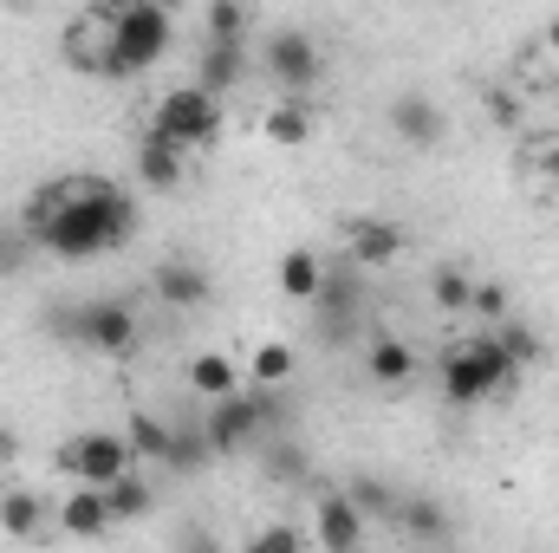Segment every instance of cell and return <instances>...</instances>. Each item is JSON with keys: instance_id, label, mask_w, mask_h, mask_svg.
<instances>
[{"instance_id": "1", "label": "cell", "mask_w": 559, "mask_h": 553, "mask_svg": "<svg viewBox=\"0 0 559 553\" xmlns=\"http://www.w3.org/2000/svg\"><path fill=\"white\" fill-rule=\"evenodd\" d=\"M26 235L52 261H98L138 235V196L111 176H59L26 202Z\"/></svg>"}, {"instance_id": "2", "label": "cell", "mask_w": 559, "mask_h": 553, "mask_svg": "<svg viewBox=\"0 0 559 553\" xmlns=\"http://www.w3.org/2000/svg\"><path fill=\"white\" fill-rule=\"evenodd\" d=\"M92 13L105 26V72L98 79H138L176 46V13L156 0H98Z\"/></svg>"}, {"instance_id": "3", "label": "cell", "mask_w": 559, "mask_h": 553, "mask_svg": "<svg viewBox=\"0 0 559 553\" xmlns=\"http://www.w3.org/2000/svg\"><path fill=\"white\" fill-rule=\"evenodd\" d=\"M46 332L66 339V345H85L98 358H138L143 345V319L131 299H79V306H52L46 313Z\"/></svg>"}, {"instance_id": "4", "label": "cell", "mask_w": 559, "mask_h": 553, "mask_svg": "<svg viewBox=\"0 0 559 553\" xmlns=\"http://www.w3.org/2000/svg\"><path fill=\"white\" fill-rule=\"evenodd\" d=\"M514 385H521V365L501 352L495 326L475 332V339H462V345L442 358V404H455V411H475V404H488V398H501V391H514Z\"/></svg>"}, {"instance_id": "5", "label": "cell", "mask_w": 559, "mask_h": 553, "mask_svg": "<svg viewBox=\"0 0 559 553\" xmlns=\"http://www.w3.org/2000/svg\"><path fill=\"white\" fill-rule=\"evenodd\" d=\"M143 138H163V143H176V150H202V143L222 138V98L202 92V85H176V92L156 98Z\"/></svg>"}, {"instance_id": "6", "label": "cell", "mask_w": 559, "mask_h": 553, "mask_svg": "<svg viewBox=\"0 0 559 553\" xmlns=\"http://www.w3.org/2000/svg\"><path fill=\"white\" fill-rule=\"evenodd\" d=\"M124 469H138V449H131L124 430H85V436L59 443V475H72V482L105 489V482H118Z\"/></svg>"}, {"instance_id": "7", "label": "cell", "mask_w": 559, "mask_h": 553, "mask_svg": "<svg viewBox=\"0 0 559 553\" xmlns=\"http://www.w3.org/2000/svg\"><path fill=\"white\" fill-rule=\"evenodd\" d=\"M261 66H267V79H274L286 98H306L319 85V72H325V52H319V39L306 26H280V33H267Z\"/></svg>"}, {"instance_id": "8", "label": "cell", "mask_w": 559, "mask_h": 553, "mask_svg": "<svg viewBox=\"0 0 559 553\" xmlns=\"http://www.w3.org/2000/svg\"><path fill=\"white\" fill-rule=\"evenodd\" d=\"M365 534H371V521H365V508H358L345 489H325V495L312 502V548L352 553V548H365Z\"/></svg>"}, {"instance_id": "9", "label": "cell", "mask_w": 559, "mask_h": 553, "mask_svg": "<svg viewBox=\"0 0 559 553\" xmlns=\"http://www.w3.org/2000/svg\"><path fill=\"white\" fill-rule=\"evenodd\" d=\"M150 293H156L169 313H202V306H209V293H215V280H209V268H202V261H189V255H169V261H156Z\"/></svg>"}, {"instance_id": "10", "label": "cell", "mask_w": 559, "mask_h": 553, "mask_svg": "<svg viewBox=\"0 0 559 553\" xmlns=\"http://www.w3.org/2000/svg\"><path fill=\"white\" fill-rule=\"evenodd\" d=\"M391 138L404 143V150H436V143L449 138V118H442V105L429 92H397L391 98Z\"/></svg>"}, {"instance_id": "11", "label": "cell", "mask_w": 559, "mask_h": 553, "mask_svg": "<svg viewBox=\"0 0 559 553\" xmlns=\"http://www.w3.org/2000/svg\"><path fill=\"white\" fill-rule=\"evenodd\" d=\"M345 255H358L365 268H391L404 255V228L384 215H352L345 222Z\"/></svg>"}, {"instance_id": "12", "label": "cell", "mask_w": 559, "mask_h": 553, "mask_svg": "<svg viewBox=\"0 0 559 553\" xmlns=\"http://www.w3.org/2000/svg\"><path fill=\"white\" fill-rule=\"evenodd\" d=\"M365 378L384 385V391L411 385V378H417V345L397 339V332H371V339H365Z\"/></svg>"}, {"instance_id": "13", "label": "cell", "mask_w": 559, "mask_h": 553, "mask_svg": "<svg viewBox=\"0 0 559 553\" xmlns=\"http://www.w3.org/2000/svg\"><path fill=\"white\" fill-rule=\"evenodd\" d=\"M312 306H371V268L358 261V255H332L325 261V274H319V293H312Z\"/></svg>"}, {"instance_id": "14", "label": "cell", "mask_w": 559, "mask_h": 553, "mask_svg": "<svg viewBox=\"0 0 559 553\" xmlns=\"http://www.w3.org/2000/svg\"><path fill=\"white\" fill-rule=\"evenodd\" d=\"M241 79H248V39H209L202 59H195V85L222 98V92H235Z\"/></svg>"}, {"instance_id": "15", "label": "cell", "mask_w": 559, "mask_h": 553, "mask_svg": "<svg viewBox=\"0 0 559 553\" xmlns=\"http://www.w3.org/2000/svg\"><path fill=\"white\" fill-rule=\"evenodd\" d=\"M59 528H66L72 541H98V534H111V502H105V489L72 482V495L59 502Z\"/></svg>"}, {"instance_id": "16", "label": "cell", "mask_w": 559, "mask_h": 553, "mask_svg": "<svg viewBox=\"0 0 559 553\" xmlns=\"http://www.w3.org/2000/svg\"><path fill=\"white\" fill-rule=\"evenodd\" d=\"M138 183L156 189V196H176V189L189 183V156L163 138H138Z\"/></svg>"}, {"instance_id": "17", "label": "cell", "mask_w": 559, "mask_h": 553, "mask_svg": "<svg viewBox=\"0 0 559 553\" xmlns=\"http://www.w3.org/2000/svg\"><path fill=\"white\" fill-rule=\"evenodd\" d=\"M209 462H215V443H209L202 416H189V423H169V449H163V469H176V475H202Z\"/></svg>"}, {"instance_id": "18", "label": "cell", "mask_w": 559, "mask_h": 553, "mask_svg": "<svg viewBox=\"0 0 559 553\" xmlns=\"http://www.w3.org/2000/svg\"><path fill=\"white\" fill-rule=\"evenodd\" d=\"M182 378H189V391H195L202 404H209V398H228V391H241V365H235L228 352H195Z\"/></svg>"}, {"instance_id": "19", "label": "cell", "mask_w": 559, "mask_h": 553, "mask_svg": "<svg viewBox=\"0 0 559 553\" xmlns=\"http://www.w3.org/2000/svg\"><path fill=\"white\" fill-rule=\"evenodd\" d=\"M397 528H404L411 541H455L449 508H442V502H429V495H404V502H397Z\"/></svg>"}, {"instance_id": "20", "label": "cell", "mask_w": 559, "mask_h": 553, "mask_svg": "<svg viewBox=\"0 0 559 553\" xmlns=\"http://www.w3.org/2000/svg\"><path fill=\"white\" fill-rule=\"evenodd\" d=\"M261 475L280 482V489H299V482L312 475V456H306L293 436H280V430H274V436H267V449H261Z\"/></svg>"}, {"instance_id": "21", "label": "cell", "mask_w": 559, "mask_h": 553, "mask_svg": "<svg viewBox=\"0 0 559 553\" xmlns=\"http://www.w3.org/2000/svg\"><path fill=\"white\" fill-rule=\"evenodd\" d=\"M319 274H325V261H319L312 248H286V255H280V268H274L280 293H286V299H299V306H312V293H319Z\"/></svg>"}, {"instance_id": "22", "label": "cell", "mask_w": 559, "mask_h": 553, "mask_svg": "<svg viewBox=\"0 0 559 553\" xmlns=\"http://www.w3.org/2000/svg\"><path fill=\"white\" fill-rule=\"evenodd\" d=\"M39 528H46V495H33V489H7V495H0V534L33 541Z\"/></svg>"}, {"instance_id": "23", "label": "cell", "mask_w": 559, "mask_h": 553, "mask_svg": "<svg viewBox=\"0 0 559 553\" xmlns=\"http://www.w3.org/2000/svg\"><path fill=\"white\" fill-rule=\"evenodd\" d=\"M365 326H371V306H319V339L332 345V352H352L358 339H365Z\"/></svg>"}, {"instance_id": "24", "label": "cell", "mask_w": 559, "mask_h": 553, "mask_svg": "<svg viewBox=\"0 0 559 553\" xmlns=\"http://www.w3.org/2000/svg\"><path fill=\"white\" fill-rule=\"evenodd\" d=\"M105 502H111V521H143L156 508V489L143 482L138 469H124L118 482H105Z\"/></svg>"}, {"instance_id": "25", "label": "cell", "mask_w": 559, "mask_h": 553, "mask_svg": "<svg viewBox=\"0 0 559 553\" xmlns=\"http://www.w3.org/2000/svg\"><path fill=\"white\" fill-rule=\"evenodd\" d=\"M345 495L365 508V521H397V502H404V495H397L391 482H378V475H352Z\"/></svg>"}, {"instance_id": "26", "label": "cell", "mask_w": 559, "mask_h": 553, "mask_svg": "<svg viewBox=\"0 0 559 553\" xmlns=\"http://www.w3.org/2000/svg\"><path fill=\"white\" fill-rule=\"evenodd\" d=\"M124 436H131L138 462H163V449H169V423H163V416H150V411H131Z\"/></svg>"}, {"instance_id": "27", "label": "cell", "mask_w": 559, "mask_h": 553, "mask_svg": "<svg viewBox=\"0 0 559 553\" xmlns=\"http://www.w3.org/2000/svg\"><path fill=\"white\" fill-rule=\"evenodd\" d=\"M495 339H501V352H508V358H514L521 372L547 358V345H540V332H534V326H521V319H501V326H495Z\"/></svg>"}, {"instance_id": "28", "label": "cell", "mask_w": 559, "mask_h": 553, "mask_svg": "<svg viewBox=\"0 0 559 553\" xmlns=\"http://www.w3.org/2000/svg\"><path fill=\"white\" fill-rule=\"evenodd\" d=\"M248 378L254 385H267V391H286V378H293V345H254V365H248Z\"/></svg>"}, {"instance_id": "29", "label": "cell", "mask_w": 559, "mask_h": 553, "mask_svg": "<svg viewBox=\"0 0 559 553\" xmlns=\"http://www.w3.org/2000/svg\"><path fill=\"white\" fill-rule=\"evenodd\" d=\"M267 138L274 143H306L312 138V111H306L299 98H280L274 111H267Z\"/></svg>"}, {"instance_id": "30", "label": "cell", "mask_w": 559, "mask_h": 553, "mask_svg": "<svg viewBox=\"0 0 559 553\" xmlns=\"http://www.w3.org/2000/svg\"><path fill=\"white\" fill-rule=\"evenodd\" d=\"M468 313H475L481 326H501V319H508V286H501V280H475V286H468Z\"/></svg>"}, {"instance_id": "31", "label": "cell", "mask_w": 559, "mask_h": 553, "mask_svg": "<svg viewBox=\"0 0 559 553\" xmlns=\"http://www.w3.org/2000/svg\"><path fill=\"white\" fill-rule=\"evenodd\" d=\"M468 286H475V280L462 274V268H436V274H429V293H436L442 313H468Z\"/></svg>"}, {"instance_id": "32", "label": "cell", "mask_w": 559, "mask_h": 553, "mask_svg": "<svg viewBox=\"0 0 559 553\" xmlns=\"http://www.w3.org/2000/svg\"><path fill=\"white\" fill-rule=\"evenodd\" d=\"M209 39H248V0H209Z\"/></svg>"}, {"instance_id": "33", "label": "cell", "mask_w": 559, "mask_h": 553, "mask_svg": "<svg viewBox=\"0 0 559 553\" xmlns=\"http://www.w3.org/2000/svg\"><path fill=\"white\" fill-rule=\"evenodd\" d=\"M248 548H261V553H299V548H312V528H286V521H274V528H261Z\"/></svg>"}, {"instance_id": "34", "label": "cell", "mask_w": 559, "mask_h": 553, "mask_svg": "<svg viewBox=\"0 0 559 553\" xmlns=\"http://www.w3.org/2000/svg\"><path fill=\"white\" fill-rule=\"evenodd\" d=\"M488 111H495L501 125H514V98H508V92H495V98H488Z\"/></svg>"}, {"instance_id": "35", "label": "cell", "mask_w": 559, "mask_h": 553, "mask_svg": "<svg viewBox=\"0 0 559 553\" xmlns=\"http://www.w3.org/2000/svg\"><path fill=\"white\" fill-rule=\"evenodd\" d=\"M540 39H547V52H554V59H559V13H554V20H547V26H540Z\"/></svg>"}, {"instance_id": "36", "label": "cell", "mask_w": 559, "mask_h": 553, "mask_svg": "<svg viewBox=\"0 0 559 553\" xmlns=\"http://www.w3.org/2000/svg\"><path fill=\"white\" fill-rule=\"evenodd\" d=\"M13 449H20V443H13V430H0V462H13Z\"/></svg>"}, {"instance_id": "37", "label": "cell", "mask_w": 559, "mask_h": 553, "mask_svg": "<svg viewBox=\"0 0 559 553\" xmlns=\"http://www.w3.org/2000/svg\"><path fill=\"white\" fill-rule=\"evenodd\" d=\"M156 7H169V13H182V0H156Z\"/></svg>"}, {"instance_id": "38", "label": "cell", "mask_w": 559, "mask_h": 553, "mask_svg": "<svg viewBox=\"0 0 559 553\" xmlns=\"http://www.w3.org/2000/svg\"><path fill=\"white\" fill-rule=\"evenodd\" d=\"M7 7H33V0H7Z\"/></svg>"}]
</instances>
